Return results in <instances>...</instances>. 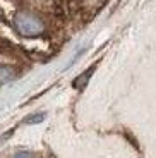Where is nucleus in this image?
<instances>
[{"label":"nucleus","instance_id":"1","mask_svg":"<svg viewBox=\"0 0 156 158\" xmlns=\"http://www.w3.org/2000/svg\"><path fill=\"white\" fill-rule=\"evenodd\" d=\"M14 26L23 36H38L43 33V23L27 12H21L14 17Z\"/></svg>","mask_w":156,"mask_h":158},{"label":"nucleus","instance_id":"2","mask_svg":"<svg viewBox=\"0 0 156 158\" xmlns=\"http://www.w3.org/2000/svg\"><path fill=\"white\" fill-rule=\"evenodd\" d=\"M16 77V71L7 65H0V84H5L7 81Z\"/></svg>","mask_w":156,"mask_h":158},{"label":"nucleus","instance_id":"3","mask_svg":"<svg viewBox=\"0 0 156 158\" xmlns=\"http://www.w3.org/2000/svg\"><path fill=\"white\" fill-rule=\"evenodd\" d=\"M93 71H94V69H89V71H88V72H84V74H82V76H79V77L76 79V81H74V86L81 89V88H82V86H84V84L88 83V79L91 77V74H93Z\"/></svg>","mask_w":156,"mask_h":158},{"label":"nucleus","instance_id":"4","mask_svg":"<svg viewBox=\"0 0 156 158\" xmlns=\"http://www.w3.org/2000/svg\"><path fill=\"white\" fill-rule=\"evenodd\" d=\"M45 115L43 114H38V115H31V117L26 118V124H38L39 120H43Z\"/></svg>","mask_w":156,"mask_h":158},{"label":"nucleus","instance_id":"5","mask_svg":"<svg viewBox=\"0 0 156 158\" xmlns=\"http://www.w3.org/2000/svg\"><path fill=\"white\" fill-rule=\"evenodd\" d=\"M12 158H35V155L29 153V151H19V153H16Z\"/></svg>","mask_w":156,"mask_h":158}]
</instances>
